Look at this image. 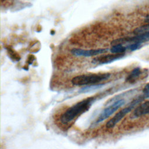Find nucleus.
<instances>
[{
	"instance_id": "2eb2a0df",
	"label": "nucleus",
	"mask_w": 149,
	"mask_h": 149,
	"mask_svg": "<svg viewBox=\"0 0 149 149\" xmlns=\"http://www.w3.org/2000/svg\"><path fill=\"white\" fill-rule=\"evenodd\" d=\"M143 95H144L145 98H148L149 97V83H148L143 88Z\"/></svg>"
},
{
	"instance_id": "0eeeda50",
	"label": "nucleus",
	"mask_w": 149,
	"mask_h": 149,
	"mask_svg": "<svg viewBox=\"0 0 149 149\" xmlns=\"http://www.w3.org/2000/svg\"><path fill=\"white\" fill-rule=\"evenodd\" d=\"M125 55L124 54H112L104 55L93 58L92 63L96 65H104L110 63L115 61L121 59Z\"/></svg>"
},
{
	"instance_id": "39448f33",
	"label": "nucleus",
	"mask_w": 149,
	"mask_h": 149,
	"mask_svg": "<svg viewBox=\"0 0 149 149\" xmlns=\"http://www.w3.org/2000/svg\"><path fill=\"white\" fill-rule=\"evenodd\" d=\"M149 41V31L146 32L142 34L136 35L134 37H124L119 39H116L113 40L111 44L115 45L117 44H123L126 42H139V43H143L144 42H147Z\"/></svg>"
},
{
	"instance_id": "6e6552de",
	"label": "nucleus",
	"mask_w": 149,
	"mask_h": 149,
	"mask_svg": "<svg viewBox=\"0 0 149 149\" xmlns=\"http://www.w3.org/2000/svg\"><path fill=\"white\" fill-rule=\"evenodd\" d=\"M149 113V100L140 104L133 111V118H138Z\"/></svg>"
},
{
	"instance_id": "f8f14e48",
	"label": "nucleus",
	"mask_w": 149,
	"mask_h": 149,
	"mask_svg": "<svg viewBox=\"0 0 149 149\" xmlns=\"http://www.w3.org/2000/svg\"><path fill=\"white\" fill-rule=\"evenodd\" d=\"M148 31H149V24H146V25H144V26H142L136 28L134 30L133 33L134 34L137 35V34H142V33L148 32Z\"/></svg>"
},
{
	"instance_id": "4468645a",
	"label": "nucleus",
	"mask_w": 149,
	"mask_h": 149,
	"mask_svg": "<svg viewBox=\"0 0 149 149\" xmlns=\"http://www.w3.org/2000/svg\"><path fill=\"white\" fill-rule=\"evenodd\" d=\"M8 54H9L10 59L12 60H13V61H18L20 60V57L19 55H18L15 51H12L11 49H8Z\"/></svg>"
},
{
	"instance_id": "dca6fc26",
	"label": "nucleus",
	"mask_w": 149,
	"mask_h": 149,
	"mask_svg": "<svg viewBox=\"0 0 149 149\" xmlns=\"http://www.w3.org/2000/svg\"><path fill=\"white\" fill-rule=\"evenodd\" d=\"M147 22H148V23H149V16L146 19V20Z\"/></svg>"
},
{
	"instance_id": "423d86ee",
	"label": "nucleus",
	"mask_w": 149,
	"mask_h": 149,
	"mask_svg": "<svg viewBox=\"0 0 149 149\" xmlns=\"http://www.w3.org/2000/svg\"><path fill=\"white\" fill-rule=\"evenodd\" d=\"M108 48H97L91 49H83L80 48H73L70 52L71 53L77 56L89 57L95 55H98L108 52Z\"/></svg>"
},
{
	"instance_id": "20e7f679",
	"label": "nucleus",
	"mask_w": 149,
	"mask_h": 149,
	"mask_svg": "<svg viewBox=\"0 0 149 149\" xmlns=\"http://www.w3.org/2000/svg\"><path fill=\"white\" fill-rule=\"evenodd\" d=\"M125 103V101L123 99H119L108 106L100 113L98 118L94 122V124H98L112 115L115 111H116L119 108L122 107Z\"/></svg>"
},
{
	"instance_id": "9d476101",
	"label": "nucleus",
	"mask_w": 149,
	"mask_h": 149,
	"mask_svg": "<svg viewBox=\"0 0 149 149\" xmlns=\"http://www.w3.org/2000/svg\"><path fill=\"white\" fill-rule=\"evenodd\" d=\"M126 49V47L123 46L121 44H117L112 46L110 51L112 54H124Z\"/></svg>"
},
{
	"instance_id": "9b49d317",
	"label": "nucleus",
	"mask_w": 149,
	"mask_h": 149,
	"mask_svg": "<svg viewBox=\"0 0 149 149\" xmlns=\"http://www.w3.org/2000/svg\"><path fill=\"white\" fill-rule=\"evenodd\" d=\"M103 86L102 84H91V85H88V86H86V87L81 88L79 92L80 93H87L89 92L91 90L98 88L99 87H101Z\"/></svg>"
},
{
	"instance_id": "f257e3e1",
	"label": "nucleus",
	"mask_w": 149,
	"mask_h": 149,
	"mask_svg": "<svg viewBox=\"0 0 149 149\" xmlns=\"http://www.w3.org/2000/svg\"><path fill=\"white\" fill-rule=\"evenodd\" d=\"M97 100L95 96L87 97L77 102L67 109L61 116V122L63 124H67L76 118L87 112Z\"/></svg>"
},
{
	"instance_id": "1a4fd4ad",
	"label": "nucleus",
	"mask_w": 149,
	"mask_h": 149,
	"mask_svg": "<svg viewBox=\"0 0 149 149\" xmlns=\"http://www.w3.org/2000/svg\"><path fill=\"white\" fill-rule=\"evenodd\" d=\"M141 73V70L140 68L137 67L134 68L126 78V81L129 83H133L137 80V79L139 78Z\"/></svg>"
},
{
	"instance_id": "ddd939ff",
	"label": "nucleus",
	"mask_w": 149,
	"mask_h": 149,
	"mask_svg": "<svg viewBox=\"0 0 149 149\" xmlns=\"http://www.w3.org/2000/svg\"><path fill=\"white\" fill-rule=\"evenodd\" d=\"M141 46H142L141 43L132 42L130 44H129V45H127L126 47H127V49H129L130 51H134L140 48L141 47Z\"/></svg>"
},
{
	"instance_id": "f03ea898",
	"label": "nucleus",
	"mask_w": 149,
	"mask_h": 149,
	"mask_svg": "<svg viewBox=\"0 0 149 149\" xmlns=\"http://www.w3.org/2000/svg\"><path fill=\"white\" fill-rule=\"evenodd\" d=\"M111 75L109 73L81 74L73 77L72 79V83L77 86L96 84L108 80Z\"/></svg>"
},
{
	"instance_id": "7ed1b4c3",
	"label": "nucleus",
	"mask_w": 149,
	"mask_h": 149,
	"mask_svg": "<svg viewBox=\"0 0 149 149\" xmlns=\"http://www.w3.org/2000/svg\"><path fill=\"white\" fill-rule=\"evenodd\" d=\"M145 97L144 95H140L131 101L129 105L125 108H123L118 112H117L111 119H109L106 123V127L111 129L113 127L119 122H120L128 113H129L136 106L139 105L141 102L144 100Z\"/></svg>"
}]
</instances>
